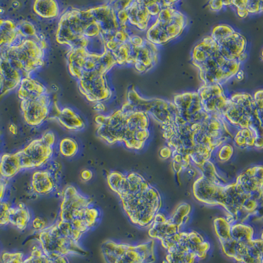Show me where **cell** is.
Here are the masks:
<instances>
[{"instance_id":"cell-1","label":"cell","mask_w":263,"mask_h":263,"mask_svg":"<svg viewBox=\"0 0 263 263\" xmlns=\"http://www.w3.org/2000/svg\"><path fill=\"white\" fill-rule=\"evenodd\" d=\"M107 180L109 189L118 195L132 223L141 228L151 225L162 206L159 192L137 173L112 171Z\"/></svg>"},{"instance_id":"cell-2","label":"cell","mask_w":263,"mask_h":263,"mask_svg":"<svg viewBox=\"0 0 263 263\" xmlns=\"http://www.w3.org/2000/svg\"><path fill=\"white\" fill-rule=\"evenodd\" d=\"M67 62L70 74L78 81L80 91L89 102L102 103L111 98L106 75L117 65L111 52L98 55L83 49H70Z\"/></svg>"},{"instance_id":"cell-3","label":"cell","mask_w":263,"mask_h":263,"mask_svg":"<svg viewBox=\"0 0 263 263\" xmlns=\"http://www.w3.org/2000/svg\"><path fill=\"white\" fill-rule=\"evenodd\" d=\"M45 39L23 37L14 45L0 49V95L18 88L22 80L43 67Z\"/></svg>"},{"instance_id":"cell-4","label":"cell","mask_w":263,"mask_h":263,"mask_svg":"<svg viewBox=\"0 0 263 263\" xmlns=\"http://www.w3.org/2000/svg\"><path fill=\"white\" fill-rule=\"evenodd\" d=\"M97 135L107 144L123 143L132 150L144 148L150 136V117L122 107L109 115H98Z\"/></svg>"},{"instance_id":"cell-5","label":"cell","mask_w":263,"mask_h":263,"mask_svg":"<svg viewBox=\"0 0 263 263\" xmlns=\"http://www.w3.org/2000/svg\"><path fill=\"white\" fill-rule=\"evenodd\" d=\"M56 41L70 49H83L95 55H102L108 51L93 8L71 9L62 14Z\"/></svg>"},{"instance_id":"cell-6","label":"cell","mask_w":263,"mask_h":263,"mask_svg":"<svg viewBox=\"0 0 263 263\" xmlns=\"http://www.w3.org/2000/svg\"><path fill=\"white\" fill-rule=\"evenodd\" d=\"M100 217L90 197L69 185L63 191L59 219L54 224L63 236L80 242L84 234L97 226Z\"/></svg>"},{"instance_id":"cell-7","label":"cell","mask_w":263,"mask_h":263,"mask_svg":"<svg viewBox=\"0 0 263 263\" xmlns=\"http://www.w3.org/2000/svg\"><path fill=\"white\" fill-rule=\"evenodd\" d=\"M192 63L198 69L203 84L220 85L236 76L241 65V63L227 60L223 57L211 36L203 37L194 47Z\"/></svg>"},{"instance_id":"cell-8","label":"cell","mask_w":263,"mask_h":263,"mask_svg":"<svg viewBox=\"0 0 263 263\" xmlns=\"http://www.w3.org/2000/svg\"><path fill=\"white\" fill-rule=\"evenodd\" d=\"M193 192L197 201L224 208L229 215L226 219L231 224L236 223L238 220L242 221L249 217L244 212V204L248 199H254L239 191L235 182L227 185L216 184L202 176L195 181Z\"/></svg>"},{"instance_id":"cell-9","label":"cell","mask_w":263,"mask_h":263,"mask_svg":"<svg viewBox=\"0 0 263 263\" xmlns=\"http://www.w3.org/2000/svg\"><path fill=\"white\" fill-rule=\"evenodd\" d=\"M21 109L26 123L30 126H41L51 110V98L45 86L31 77L21 81L18 89Z\"/></svg>"},{"instance_id":"cell-10","label":"cell","mask_w":263,"mask_h":263,"mask_svg":"<svg viewBox=\"0 0 263 263\" xmlns=\"http://www.w3.org/2000/svg\"><path fill=\"white\" fill-rule=\"evenodd\" d=\"M222 117L230 127L236 130L248 128L262 129V114L258 111L250 93H234L228 98Z\"/></svg>"},{"instance_id":"cell-11","label":"cell","mask_w":263,"mask_h":263,"mask_svg":"<svg viewBox=\"0 0 263 263\" xmlns=\"http://www.w3.org/2000/svg\"><path fill=\"white\" fill-rule=\"evenodd\" d=\"M187 25L186 16L175 7L161 9L145 32V39L162 46L179 37Z\"/></svg>"},{"instance_id":"cell-12","label":"cell","mask_w":263,"mask_h":263,"mask_svg":"<svg viewBox=\"0 0 263 263\" xmlns=\"http://www.w3.org/2000/svg\"><path fill=\"white\" fill-rule=\"evenodd\" d=\"M102 252L106 263H154V241L139 245L107 240L103 243Z\"/></svg>"},{"instance_id":"cell-13","label":"cell","mask_w":263,"mask_h":263,"mask_svg":"<svg viewBox=\"0 0 263 263\" xmlns=\"http://www.w3.org/2000/svg\"><path fill=\"white\" fill-rule=\"evenodd\" d=\"M123 107L133 111L145 112L156 120L161 127L173 121L176 115L178 114L173 102L163 99L143 98L134 88L128 90L127 100Z\"/></svg>"},{"instance_id":"cell-14","label":"cell","mask_w":263,"mask_h":263,"mask_svg":"<svg viewBox=\"0 0 263 263\" xmlns=\"http://www.w3.org/2000/svg\"><path fill=\"white\" fill-rule=\"evenodd\" d=\"M211 36L217 44L218 50L225 59L242 63L248 58L247 41L231 26L218 25L214 27Z\"/></svg>"},{"instance_id":"cell-15","label":"cell","mask_w":263,"mask_h":263,"mask_svg":"<svg viewBox=\"0 0 263 263\" xmlns=\"http://www.w3.org/2000/svg\"><path fill=\"white\" fill-rule=\"evenodd\" d=\"M39 241L42 250L48 256L67 257L88 254L80 242L63 236L55 224L47 227L43 231L40 232Z\"/></svg>"},{"instance_id":"cell-16","label":"cell","mask_w":263,"mask_h":263,"mask_svg":"<svg viewBox=\"0 0 263 263\" xmlns=\"http://www.w3.org/2000/svg\"><path fill=\"white\" fill-rule=\"evenodd\" d=\"M56 136L47 131L41 138L32 141L24 149L18 151L22 170L41 168L52 158Z\"/></svg>"},{"instance_id":"cell-17","label":"cell","mask_w":263,"mask_h":263,"mask_svg":"<svg viewBox=\"0 0 263 263\" xmlns=\"http://www.w3.org/2000/svg\"><path fill=\"white\" fill-rule=\"evenodd\" d=\"M173 103L178 115L187 123H201L211 116L204 111L197 91L175 95Z\"/></svg>"},{"instance_id":"cell-18","label":"cell","mask_w":263,"mask_h":263,"mask_svg":"<svg viewBox=\"0 0 263 263\" xmlns=\"http://www.w3.org/2000/svg\"><path fill=\"white\" fill-rule=\"evenodd\" d=\"M197 93L204 111L211 116L222 117L227 106L228 96L220 84H203Z\"/></svg>"},{"instance_id":"cell-19","label":"cell","mask_w":263,"mask_h":263,"mask_svg":"<svg viewBox=\"0 0 263 263\" xmlns=\"http://www.w3.org/2000/svg\"><path fill=\"white\" fill-rule=\"evenodd\" d=\"M132 46V45H131ZM158 63V48L155 44L145 41L139 46H132L130 58L127 65H133L140 73L151 70Z\"/></svg>"},{"instance_id":"cell-20","label":"cell","mask_w":263,"mask_h":263,"mask_svg":"<svg viewBox=\"0 0 263 263\" xmlns=\"http://www.w3.org/2000/svg\"><path fill=\"white\" fill-rule=\"evenodd\" d=\"M262 166H253L238 175L235 184L239 191L262 201Z\"/></svg>"},{"instance_id":"cell-21","label":"cell","mask_w":263,"mask_h":263,"mask_svg":"<svg viewBox=\"0 0 263 263\" xmlns=\"http://www.w3.org/2000/svg\"><path fill=\"white\" fill-rule=\"evenodd\" d=\"M168 254L166 257L167 263H194L196 254L190 251L185 241V232H179L174 235L169 240Z\"/></svg>"},{"instance_id":"cell-22","label":"cell","mask_w":263,"mask_h":263,"mask_svg":"<svg viewBox=\"0 0 263 263\" xmlns=\"http://www.w3.org/2000/svg\"><path fill=\"white\" fill-rule=\"evenodd\" d=\"M126 10L128 25L142 32H146L156 20L150 15L145 1H129Z\"/></svg>"},{"instance_id":"cell-23","label":"cell","mask_w":263,"mask_h":263,"mask_svg":"<svg viewBox=\"0 0 263 263\" xmlns=\"http://www.w3.org/2000/svg\"><path fill=\"white\" fill-rule=\"evenodd\" d=\"M58 180L56 175L50 169L39 170L32 174L31 186L37 195L46 196L55 191Z\"/></svg>"},{"instance_id":"cell-24","label":"cell","mask_w":263,"mask_h":263,"mask_svg":"<svg viewBox=\"0 0 263 263\" xmlns=\"http://www.w3.org/2000/svg\"><path fill=\"white\" fill-rule=\"evenodd\" d=\"M151 229L148 234L150 238L162 241L180 232V228L171 221L163 213H158L155 216Z\"/></svg>"},{"instance_id":"cell-25","label":"cell","mask_w":263,"mask_h":263,"mask_svg":"<svg viewBox=\"0 0 263 263\" xmlns=\"http://www.w3.org/2000/svg\"><path fill=\"white\" fill-rule=\"evenodd\" d=\"M236 146L248 149V148H259L261 149L263 145L262 129L248 128L239 129L233 136Z\"/></svg>"},{"instance_id":"cell-26","label":"cell","mask_w":263,"mask_h":263,"mask_svg":"<svg viewBox=\"0 0 263 263\" xmlns=\"http://www.w3.org/2000/svg\"><path fill=\"white\" fill-rule=\"evenodd\" d=\"M23 39L16 23L11 20L0 18V49L13 46Z\"/></svg>"},{"instance_id":"cell-27","label":"cell","mask_w":263,"mask_h":263,"mask_svg":"<svg viewBox=\"0 0 263 263\" xmlns=\"http://www.w3.org/2000/svg\"><path fill=\"white\" fill-rule=\"evenodd\" d=\"M55 108L57 114L54 117L63 127L70 131H81L85 127L83 120L71 108L65 107L61 110L56 105Z\"/></svg>"},{"instance_id":"cell-28","label":"cell","mask_w":263,"mask_h":263,"mask_svg":"<svg viewBox=\"0 0 263 263\" xmlns=\"http://www.w3.org/2000/svg\"><path fill=\"white\" fill-rule=\"evenodd\" d=\"M22 171L18 152L15 154H4L0 158V175L4 179L15 177Z\"/></svg>"},{"instance_id":"cell-29","label":"cell","mask_w":263,"mask_h":263,"mask_svg":"<svg viewBox=\"0 0 263 263\" xmlns=\"http://www.w3.org/2000/svg\"><path fill=\"white\" fill-rule=\"evenodd\" d=\"M31 218V213L24 203L11 206L9 211V224L21 231L27 229Z\"/></svg>"},{"instance_id":"cell-30","label":"cell","mask_w":263,"mask_h":263,"mask_svg":"<svg viewBox=\"0 0 263 263\" xmlns=\"http://www.w3.org/2000/svg\"><path fill=\"white\" fill-rule=\"evenodd\" d=\"M34 13L44 18H53L60 15V8L58 2L53 0H39L33 6Z\"/></svg>"},{"instance_id":"cell-31","label":"cell","mask_w":263,"mask_h":263,"mask_svg":"<svg viewBox=\"0 0 263 263\" xmlns=\"http://www.w3.org/2000/svg\"><path fill=\"white\" fill-rule=\"evenodd\" d=\"M24 263H70L67 257H55L45 254L41 247L32 248L30 255L25 258Z\"/></svg>"},{"instance_id":"cell-32","label":"cell","mask_w":263,"mask_h":263,"mask_svg":"<svg viewBox=\"0 0 263 263\" xmlns=\"http://www.w3.org/2000/svg\"><path fill=\"white\" fill-rule=\"evenodd\" d=\"M230 234L232 239L238 242L248 243L254 238V230L250 225L243 222L232 224Z\"/></svg>"},{"instance_id":"cell-33","label":"cell","mask_w":263,"mask_h":263,"mask_svg":"<svg viewBox=\"0 0 263 263\" xmlns=\"http://www.w3.org/2000/svg\"><path fill=\"white\" fill-rule=\"evenodd\" d=\"M214 228L218 240L220 241L227 240L231 238L230 230L232 224L224 217H218L214 220Z\"/></svg>"},{"instance_id":"cell-34","label":"cell","mask_w":263,"mask_h":263,"mask_svg":"<svg viewBox=\"0 0 263 263\" xmlns=\"http://www.w3.org/2000/svg\"><path fill=\"white\" fill-rule=\"evenodd\" d=\"M60 154L66 158H72L78 154L79 147L76 140L71 138H65L59 145Z\"/></svg>"},{"instance_id":"cell-35","label":"cell","mask_w":263,"mask_h":263,"mask_svg":"<svg viewBox=\"0 0 263 263\" xmlns=\"http://www.w3.org/2000/svg\"><path fill=\"white\" fill-rule=\"evenodd\" d=\"M191 212V206L190 204L184 203L178 206L174 213L172 217L170 218L171 221L181 229L189 219L190 213Z\"/></svg>"},{"instance_id":"cell-36","label":"cell","mask_w":263,"mask_h":263,"mask_svg":"<svg viewBox=\"0 0 263 263\" xmlns=\"http://www.w3.org/2000/svg\"><path fill=\"white\" fill-rule=\"evenodd\" d=\"M198 168L200 169L202 177L211 181V182L216 183V184H223L224 181L222 180L221 177H220L217 170H216L215 166L211 161L205 162L203 165L199 166Z\"/></svg>"},{"instance_id":"cell-37","label":"cell","mask_w":263,"mask_h":263,"mask_svg":"<svg viewBox=\"0 0 263 263\" xmlns=\"http://www.w3.org/2000/svg\"><path fill=\"white\" fill-rule=\"evenodd\" d=\"M215 152H217V157L220 162H227L232 158L234 154V147L232 145L225 143L221 146L218 148Z\"/></svg>"},{"instance_id":"cell-38","label":"cell","mask_w":263,"mask_h":263,"mask_svg":"<svg viewBox=\"0 0 263 263\" xmlns=\"http://www.w3.org/2000/svg\"><path fill=\"white\" fill-rule=\"evenodd\" d=\"M25 259L21 252H4L1 255V263H24Z\"/></svg>"},{"instance_id":"cell-39","label":"cell","mask_w":263,"mask_h":263,"mask_svg":"<svg viewBox=\"0 0 263 263\" xmlns=\"http://www.w3.org/2000/svg\"><path fill=\"white\" fill-rule=\"evenodd\" d=\"M10 205L8 202L4 200L0 202V227L9 224V211Z\"/></svg>"},{"instance_id":"cell-40","label":"cell","mask_w":263,"mask_h":263,"mask_svg":"<svg viewBox=\"0 0 263 263\" xmlns=\"http://www.w3.org/2000/svg\"><path fill=\"white\" fill-rule=\"evenodd\" d=\"M262 1H247L246 10L248 15H257L262 12Z\"/></svg>"},{"instance_id":"cell-41","label":"cell","mask_w":263,"mask_h":263,"mask_svg":"<svg viewBox=\"0 0 263 263\" xmlns=\"http://www.w3.org/2000/svg\"><path fill=\"white\" fill-rule=\"evenodd\" d=\"M231 6L232 5L236 9L237 15L239 17L243 18L249 15L246 8L247 1H231Z\"/></svg>"},{"instance_id":"cell-42","label":"cell","mask_w":263,"mask_h":263,"mask_svg":"<svg viewBox=\"0 0 263 263\" xmlns=\"http://www.w3.org/2000/svg\"><path fill=\"white\" fill-rule=\"evenodd\" d=\"M32 227L34 231L41 232L48 227L46 220L41 217H36L32 220Z\"/></svg>"},{"instance_id":"cell-43","label":"cell","mask_w":263,"mask_h":263,"mask_svg":"<svg viewBox=\"0 0 263 263\" xmlns=\"http://www.w3.org/2000/svg\"><path fill=\"white\" fill-rule=\"evenodd\" d=\"M254 99L256 106L257 107L258 111L260 114H262V107H263V100H262V90H260L256 91L254 95L253 96Z\"/></svg>"},{"instance_id":"cell-44","label":"cell","mask_w":263,"mask_h":263,"mask_svg":"<svg viewBox=\"0 0 263 263\" xmlns=\"http://www.w3.org/2000/svg\"><path fill=\"white\" fill-rule=\"evenodd\" d=\"M208 6L213 11H219L224 7L223 1H210Z\"/></svg>"},{"instance_id":"cell-45","label":"cell","mask_w":263,"mask_h":263,"mask_svg":"<svg viewBox=\"0 0 263 263\" xmlns=\"http://www.w3.org/2000/svg\"><path fill=\"white\" fill-rule=\"evenodd\" d=\"M8 182L4 178H0V202L3 201L5 194H6Z\"/></svg>"},{"instance_id":"cell-46","label":"cell","mask_w":263,"mask_h":263,"mask_svg":"<svg viewBox=\"0 0 263 263\" xmlns=\"http://www.w3.org/2000/svg\"><path fill=\"white\" fill-rule=\"evenodd\" d=\"M172 153L173 151L171 150V148L168 146H166L163 147V149H161L159 154H160V156L162 158L167 159L172 156Z\"/></svg>"},{"instance_id":"cell-47","label":"cell","mask_w":263,"mask_h":263,"mask_svg":"<svg viewBox=\"0 0 263 263\" xmlns=\"http://www.w3.org/2000/svg\"><path fill=\"white\" fill-rule=\"evenodd\" d=\"M82 179L86 182L90 181L93 178V172L89 169H84L81 173Z\"/></svg>"},{"instance_id":"cell-48","label":"cell","mask_w":263,"mask_h":263,"mask_svg":"<svg viewBox=\"0 0 263 263\" xmlns=\"http://www.w3.org/2000/svg\"><path fill=\"white\" fill-rule=\"evenodd\" d=\"M9 130L11 134H12L13 135H17L18 128L15 124H10V126H9Z\"/></svg>"},{"instance_id":"cell-49","label":"cell","mask_w":263,"mask_h":263,"mask_svg":"<svg viewBox=\"0 0 263 263\" xmlns=\"http://www.w3.org/2000/svg\"><path fill=\"white\" fill-rule=\"evenodd\" d=\"M95 109L98 110V111H102L105 109L104 105H103L102 103H97Z\"/></svg>"},{"instance_id":"cell-50","label":"cell","mask_w":263,"mask_h":263,"mask_svg":"<svg viewBox=\"0 0 263 263\" xmlns=\"http://www.w3.org/2000/svg\"><path fill=\"white\" fill-rule=\"evenodd\" d=\"M251 263H262V260H257V261H255Z\"/></svg>"},{"instance_id":"cell-51","label":"cell","mask_w":263,"mask_h":263,"mask_svg":"<svg viewBox=\"0 0 263 263\" xmlns=\"http://www.w3.org/2000/svg\"><path fill=\"white\" fill-rule=\"evenodd\" d=\"M0 158H1V157H0Z\"/></svg>"}]
</instances>
